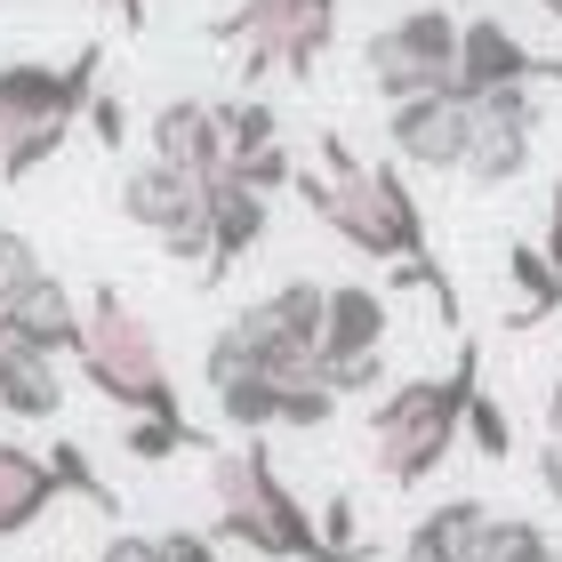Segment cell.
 <instances>
[{
	"label": "cell",
	"mask_w": 562,
	"mask_h": 562,
	"mask_svg": "<svg viewBox=\"0 0 562 562\" xmlns=\"http://www.w3.org/2000/svg\"><path fill=\"white\" fill-rule=\"evenodd\" d=\"M290 193H297L346 249H362V258H378V266L434 258V249H426V210H418V193L402 186V169L353 161L346 137H322V169H297Z\"/></svg>",
	"instance_id": "cell-1"
},
{
	"label": "cell",
	"mask_w": 562,
	"mask_h": 562,
	"mask_svg": "<svg viewBox=\"0 0 562 562\" xmlns=\"http://www.w3.org/2000/svg\"><path fill=\"white\" fill-rule=\"evenodd\" d=\"M97 81H105V48L97 41H81L65 65H41V57L0 65V177H9V186H24L33 169H48L65 153V137L81 130Z\"/></svg>",
	"instance_id": "cell-2"
},
{
	"label": "cell",
	"mask_w": 562,
	"mask_h": 562,
	"mask_svg": "<svg viewBox=\"0 0 562 562\" xmlns=\"http://www.w3.org/2000/svg\"><path fill=\"white\" fill-rule=\"evenodd\" d=\"M474 386H482V346L474 338H458V362L442 378H402V386L370 411V467L386 474L394 491H418V482L467 442Z\"/></svg>",
	"instance_id": "cell-3"
},
{
	"label": "cell",
	"mask_w": 562,
	"mask_h": 562,
	"mask_svg": "<svg viewBox=\"0 0 562 562\" xmlns=\"http://www.w3.org/2000/svg\"><path fill=\"white\" fill-rule=\"evenodd\" d=\"M210 498H217V530H210V539L249 547L266 562H329L314 506L281 482L273 450L258 442V434L234 442V450H210Z\"/></svg>",
	"instance_id": "cell-4"
},
{
	"label": "cell",
	"mask_w": 562,
	"mask_h": 562,
	"mask_svg": "<svg viewBox=\"0 0 562 562\" xmlns=\"http://www.w3.org/2000/svg\"><path fill=\"white\" fill-rule=\"evenodd\" d=\"M72 362H81V378L121 418H186L161 338H153V322L113 290V281H97L81 297V346H72Z\"/></svg>",
	"instance_id": "cell-5"
},
{
	"label": "cell",
	"mask_w": 562,
	"mask_h": 562,
	"mask_svg": "<svg viewBox=\"0 0 562 562\" xmlns=\"http://www.w3.org/2000/svg\"><path fill=\"white\" fill-rule=\"evenodd\" d=\"M210 41L241 48V72H290L305 81L329 41H338V0H234L225 16H210Z\"/></svg>",
	"instance_id": "cell-6"
},
{
	"label": "cell",
	"mask_w": 562,
	"mask_h": 562,
	"mask_svg": "<svg viewBox=\"0 0 562 562\" xmlns=\"http://www.w3.org/2000/svg\"><path fill=\"white\" fill-rule=\"evenodd\" d=\"M362 72L386 105H402L418 89H442L458 72V16L450 9H402L394 24H378L362 41Z\"/></svg>",
	"instance_id": "cell-7"
},
{
	"label": "cell",
	"mask_w": 562,
	"mask_h": 562,
	"mask_svg": "<svg viewBox=\"0 0 562 562\" xmlns=\"http://www.w3.org/2000/svg\"><path fill=\"white\" fill-rule=\"evenodd\" d=\"M121 217L145 225V234L186 266L210 258V177H193V169H169V161L145 153V161L121 177Z\"/></svg>",
	"instance_id": "cell-8"
},
{
	"label": "cell",
	"mask_w": 562,
	"mask_h": 562,
	"mask_svg": "<svg viewBox=\"0 0 562 562\" xmlns=\"http://www.w3.org/2000/svg\"><path fill=\"white\" fill-rule=\"evenodd\" d=\"M539 121H547V97L515 81V89H482L474 97V137H467V169L474 186H515L530 169V145H539Z\"/></svg>",
	"instance_id": "cell-9"
},
{
	"label": "cell",
	"mask_w": 562,
	"mask_h": 562,
	"mask_svg": "<svg viewBox=\"0 0 562 562\" xmlns=\"http://www.w3.org/2000/svg\"><path fill=\"white\" fill-rule=\"evenodd\" d=\"M386 137H394V161L402 169H458L467 161V137H474V97L442 81V89H418L386 113Z\"/></svg>",
	"instance_id": "cell-10"
},
{
	"label": "cell",
	"mask_w": 562,
	"mask_h": 562,
	"mask_svg": "<svg viewBox=\"0 0 562 562\" xmlns=\"http://www.w3.org/2000/svg\"><path fill=\"white\" fill-rule=\"evenodd\" d=\"M467 97H482V89H515V81H530V89H562V57H539V48H522L515 33H506L498 16H458V72H450Z\"/></svg>",
	"instance_id": "cell-11"
},
{
	"label": "cell",
	"mask_w": 562,
	"mask_h": 562,
	"mask_svg": "<svg viewBox=\"0 0 562 562\" xmlns=\"http://www.w3.org/2000/svg\"><path fill=\"white\" fill-rule=\"evenodd\" d=\"M266 217H273V193L241 186L234 169H217V177H210V258H201V281H210V290H217V281L266 241Z\"/></svg>",
	"instance_id": "cell-12"
},
{
	"label": "cell",
	"mask_w": 562,
	"mask_h": 562,
	"mask_svg": "<svg viewBox=\"0 0 562 562\" xmlns=\"http://www.w3.org/2000/svg\"><path fill=\"white\" fill-rule=\"evenodd\" d=\"M498 522L482 498H442L426 506V522L402 539V562H491L498 554Z\"/></svg>",
	"instance_id": "cell-13"
},
{
	"label": "cell",
	"mask_w": 562,
	"mask_h": 562,
	"mask_svg": "<svg viewBox=\"0 0 562 562\" xmlns=\"http://www.w3.org/2000/svg\"><path fill=\"white\" fill-rule=\"evenodd\" d=\"M145 153H153V161H169V169L217 177V169H225L217 105H210V97H169V105H153V121H145Z\"/></svg>",
	"instance_id": "cell-14"
},
{
	"label": "cell",
	"mask_w": 562,
	"mask_h": 562,
	"mask_svg": "<svg viewBox=\"0 0 562 562\" xmlns=\"http://www.w3.org/2000/svg\"><path fill=\"white\" fill-rule=\"evenodd\" d=\"M0 329H16L24 346H41V353H57V362H65V353L81 346V297H72L65 281L41 266L9 305H0Z\"/></svg>",
	"instance_id": "cell-15"
},
{
	"label": "cell",
	"mask_w": 562,
	"mask_h": 562,
	"mask_svg": "<svg viewBox=\"0 0 562 562\" xmlns=\"http://www.w3.org/2000/svg\"><path fill=\"white\" fill-rule=\"evenodd\" d=\"M386 290H370V281H338L322 305V346L314 362H362V353H386Z\"/></svg>",
	"instance_id": "cell-16"
},
{
	"label": "cell",
	"mask_w": 562,
	"mask_h": 562,
	"mask_svg": "<svg viewBox=\"0 0 562 562\" xmlns=\"http://www.w3.org/2000/svg\"><path fill=\"white\" fill-rule=\"evenodd\" d=\"M57 411H65L57 353H41V346H24L16 329H0V418L41 426V418H57Z\"/></svg>",
	"instance_id": "cell-17"
},
{
	"label": "cell",
	"mask_w": 562,
	"mask_h": 562,
	"mask_svg": "<svg viewBox=\"0 0 562 562\" xmlns=\"http://www.w3.org/2000/svg\"><path fill=\"white\" fill-rule=\"evenodd\" d=\"M57 498H65L57 458H48V450H24V442H0V539L33 530Z\"/></svg>",
	"instance_id": "cell-18"
},
{
	"label": "cell",
	"mask_w": 562,
	"mask_h": 562,
	"mask_svg": "<svg viewBox=\"0 0 562 562\" xmlns=\"http://www.w3.org/2000/svg\"><path fill=\"white\" fill-rule=\"evenodd\" d=\"M506 281H515V297H522V314H515V329H530V322H547L554 305H562V273H554V258L539 241H515L506 249Z\"/></svg>",
	"instance_id": "cell-19"
},
{
	"label": "cell",
	"mask_w": 562,
	"mask_h": 562,
	"mask_svg": "<svg viewBox=\"0 0 562 562\" xmlns=\"http://www.w3.org/2000/svg\"><path fill=\"white\" fill-rule=\"evenodd\" d=\"M217 137H225V161L258 153V145H281V113L266 97H217Z\"/></svg>",
	"instance_id": "cell-20"
},
{
	"label": "cell",
	"mask_w": 562,
	"mask_h": 562,
	"mask_svg": "<svg viewBox=\"0 0 562 562\" xmlns=\"http://www.w3.org/2000/svg\"><path fill=\"white\" fill-rule=\"evenodd\" d=\"M121 450H130L137 467H161V458H177V450H210V434H201L193 418H130L121 426Z\"/></svg>",
	"instance_id": "cell-21"
},
{
	"label": "cell",
	"mask_w": 562,
	"mask_h": 562,
	"mask_svg": "<svg viewBox=\"0 0 562 562\" xmlns=\"http://www.w3.org/2000/svg\"><path fill=\"white\" fill-rule=\"evenodd\" d=\"M225 169H234L241 186H258V193H290V177H297V153H290V145H258V153H234Z\"/></svg>",
	"instance_id": "cell-22"
},
{
	"label": "cell",
	"mask_w": 562,
	"mask_h": 562,
	"mask_svg": "<svg viewBox=\"0 0 562 562\" xmlns=\"http://www.w3.org/2000/svg\"><path fill=\"white\" fill-rule=\"evenodd\" d=\"M467 442H474L482 458H491V467H498L506 450H515V418H506V411H498V402L482 394V386H474V402H467Z\"/></svg>",
	"instance_id": "cell-23"
},
{
	"label": "cell",
	"mask_w": 562,
	"mask_h": 562,
	"mask_svg": "<svg viewBox=\"0 0 562 562\" xmlns=\"http://www.w3.org/2000/svg\"><path fill=\"white\" fill-rule=\"evenodd\" d=\"M491 562H562V547L547 539L539 522H515V515H506V522H498V554H491Z\"/></svg>",
	"instance_id": "cell-24"
},
{
	"label": "cell",
	"mask_w": 562,
	"mask_h": 562,
	"mask_svg": "<svg viewBox=\"0 0 562 562\" xmlns=\"http://www.w3.org/2000/svg\"><path fill=\"white\" fill-rule=\"evenodd\" d=\"M89 137L97 145H105V153H121V145H130V105H121V89H105V81H97V97H89Z\"/></svg>",
	"instance_id": "cell-25"
},
{
	"label": "cell",
	"mask_w": 562,
	"mask_h": 562,
	"mask_svg": "<svg viewBox=\"0 0 562 562\" xmlns=\"http://www.w3.org/2000/svg\"><path fill=\"white\" fill-rule=\"evenodd\" d=\"M33 273H41V249L24 241L16 225H0V305H9V297H16L24 281H33Z\"/></svg>",
	"instance_id": "cell-26"
},
{
	"label": "cell",
	"mask_w": 562,
	"mask_h": 562,
	"mask_svg": "<svg viewBox=\"0 0 562 562\" xmlns=\"http://www.w3.org/2000/svg\"><path fill=\"white\" fill-rule=\"evenodd\" d=\"M97 562H169V554H161V539H145V530H121V539H105Z\"/></svg>",
	"instance_id": "cell-27"
},
{
	"label": "cell",
	"mask_w": 562,
	"mask_h": 562,
	"mask_svg": "<svg viewBox=\"0 0 562 562\" xmlns=\"http://www.w3.org/2000/svg\"><path fill=\"white\" fill-rule=\"evenodd\" d=\"M539 482H547V498L562 506V434H547V442H539Z\"/></svg>",
	"instance_id": "cell-28"
},
{
	"label": "cell",
	"mask_w": 562,
	"mask_h": 562,
	"mask_svg": "<svg viewBox=\"0 0 562 562\" xmlns=\"http://www.w3.org/2000/svg\"><path fill=\"white\" fill-rule=\"evenodd\" d=\"M539 249H547L554 273H562V186H554V201H547V234H539Z\"/></svg>",
	"instance_id": "cell-29"
},
{
	"label": "cell",
	"mask_w": 562,
	"mask_h": 562,
	"mask_svg": "<svg viewBox=\"0 0 562 562\" xmlns=\"http://www.w3.org/2000/svg\"><path fill=\"white\" fill-rule=\"evenodd\" d=\"M105 9H113V24H121V33H145V16H153V0H105Z\"/></svg>",
	"instance_id": "cell-30"
},
{
	"label": "cell",
	"mask_w": 562,
	"mask_h": 562,
	"mask_svg": "<svg viewBox=\"0 0 562 562\" xmlns=\"http://www.w3.org/2000/svg\"><path fill=\"white\" fill-rule=\"evenodd\" d=\"M547 434H562V370H554V386H547Z\"/></svg>",
	"instance_id": "cell-31"
}]
</instances>
